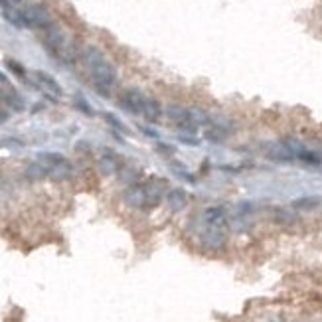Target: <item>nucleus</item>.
Masks as SVG:
<instances>
[{
	"label": "nucleus",
	"mask_w": 322,
	"mask_h": 322,
	"mask_svg": "<svg viewBox=\"0 0 322 322\" xmlns=\"http://www.w3.org/2000/svg\"><path fill=\"white\" fill-rule=\"evenodd\" d=\"M81 60L85 62V66L91 73L93 85L99 95L103 97H109L111 95V89L117 83V69L115 66L105 58V53L95 46H87L83 47L81 51Z\"/></svg>",
	"instance_id": "obj_1"
},
{
	"label": "nucleus",
	"mask_w": 322,
	"mask_h": 322,
	"mask_svg": "<svg viewBox=\"0 0 322 322\" xmlns=\"http://www.w3.org/2000/svg\"><path fill=\"white\" fill-rule=\"evenodd\" d=\"M198 235H200V243L209 251H222L228 245V226L206 224L200 220Z\"/></svg>",
	"instance_id": "obj_2"
},
{
	"label": "nucleus",
	"mask_w": 322,
	"mask_h": 322,
	"mask_svg": "<svg viewBox=\"0 0 322 322\" xmlns=\"http://www.w3.org/2000/svg\"><path fill=\"white\" fill-rule=\"evenodd\" d=\"M26 28H38V30H46L49 26H53V16L49 12L46 4L42 2H34L22 8Z\"/></svg>",
	"instance_id": "obj_3"
},
{
	"label": "nucleus",
	"mask_w": 322,
	"mask_h": 322,
	"mask_svg": "<svg viewBox=\"0 0 322 322\" xmlns=\"http://www.w3.org/2000/svg\"><path fill=\"white\" fill-rule=\"evenodd\" d=\"M168 192V180L160 176H152L144 182V194H146V209L156 207L166 198Z\"/></svg>",
	"instance_id": "obj_4"
},
{
	"label": "nucleus",
	"mask_w": 322,
	"mask_h": 322,
	"mask_svg": "<svg viewBox=\"0 0 322 322\" xmlns=\"http://www.w3.org/2000/svg\"><path fill=\"white\" fill-rule=\"evenodd\" d=\"M44 44L56 56H71V51H68V38L56 24L44 30Z\"/></svg>",
	"instance_id": "obj_5"
},
{
	"label": "nucleus",
	"mask_w": 322,
	"mask_h": 322,
	"mask_svg": "<svg viewBox=\"0 0 322 322\" xmlns=\"http://www.w3.org/2000/svg\"><path fill=\"white\" fill-rule=\"evenodd\" d=\"M144 99L146 95L137 89V87H127L125 91L119 95V105L121 109H125L131 115H142V107H144Z\"/></svg>",
	"instance_id": "obj_6"
},
{
	"label": "nucleus",
	"mask_w": 322,
	"mask_h": 322,
	"mask_svg": "<svg viewBox=\"0 0 322 322\" xmlns=\"http://www.w3.org/2000/svg\"><path fill=\"white\" fill-rule=\"evenodd\" d=\"M125 204L133 209H146V194H144V184H133L129 186L123 194Z\"/></svg>",
	"instance_id": "obj_7"
},
{
	"label": "nucleus",
	"mask_w": 322,
	"mask_h": 322,
	"mask_svg": "<svg viewBox=\"0 0 322 322\" xmlns=\"http://www.w3.org/2000/svg\"><path fill=\"white\" fill-rule=\"evenodd\" d=\"M188 200H190V194L186 192L184 188H170V190L166 192V198H164L168 209L174 211V213L182 211V209L188 206Z\"/></svg>",
	"instance_id": "obj_8"
},
{
	"label": "nucleus",
	"mask_w": 322,
	"mask_h": 322,
	"mask_svg": "<svg viewBox=\"0 0 322 322\" xmlns=\"http://www.w3.org/2000/svg\"><path fill=\"white\" fill-rule=\"evenodd\" d=\"M36 81H38V87L42 89V91L46 93L47 97H51V99H60L62 97V85L49 75L46 71H36Z\"/></svg>",
	"instance_id": "obj_9"
},
{
	"label": "nucleus",
	"mask_w": 322,
	"mask_h": 322,
	"mask_svg": "<svg viewBox=\"0 0 322 322\" xmlns=\"http://www.w3.org/2000/svg\"><path fill=\"white\" fill-rule=\"evenodd\" d=\"M164 115V109H162L160 101L154 99V97H146L144 99V107H142V117L146 119V123H158Z\"/></svg>",
	"instance_id": "obj_10"
},
{
	"label": "nucleus",
	"mask_w": 322,
	"mask_h": 322,
	"mask_svg": "<svg viewBox=\"0 0 322 322\" xmlns=\"http://www.w3.org/2000/svg\"><path fill=\"white\" fill-rule=\"evenodd\" d=\"M164 115L168 121H172L176 127H180V125H184L190 121V113H188V107L184 105H180V103H170V105H166V109H164Z\"/></svg>",
	"instance_id": "obj_11"
},
{
	"label": "nucleus",
	"mask_w": 322,
	"mask_h": 322,
	"mask_svg": "<svg viewBox=\"0 0 322 322\" xmlns=\"http://www.w3.org/2000/svg\"><path fill=\"white\" fill-rule=\"evenodd\" d=\"M71 174H73V166H71V162L64 158L62 162H58V164L49 166V174H47V178H51L53 182H66V180L71 178Z\"/></svg>",
	"instance_id": "obj_12"
},
{
	"label": "nucleus",
	"mask_w": 322,
	"mask_h": 322,
	"mask_svg": "<svg viewBox=\"0 0 322 322\" xmlns=\"http://www.w3.org/2000/svg\"><path fill=\"white\" fill-rule=\"evenodd\" d=\"M99 170H101L103 174H107V176H109V174H119L121 164H119V158H117L111 150H107V152L99 158Z\"/></svg>",
	"instance_id": "obj_13"
},
{
	"label": "nucleus",
	"mask_w": 322,
	"mask_h": 322,
	"mask_svg": "<svg viewBox=\"0 0 322 322\" xmlns=\"http://www.w3.org/2000/svg\"><path fill=\"white\" fill-rule=\"evenodd\" d=\"M47 174H49V168L40 160L28 164V166H26V172H24V176H26L28 180H34V182H36V180H44V178H47Z\"/></svg>",
	"instance_id": "obj_14"
},
{
	"label": "nucleus",
	"mask_w": 322,
	"mask_h": 322,
	"mask_svg": "<svg viewBox=\"0 0 322 322\" xmlns=\"http://www.w3.org/2000/svg\"><path fill=\"white\" fill-rule=\"evenodd\" d=\"M140 174H142V172H140L138 166H121V170H119V180L127 186L138 184Z\"/></svg>",
	"instance_id": "obj_15"
},
{
	"label": "nucleus",
	"mask_w": 322,
	"mask_h": 322,
	"mask_svg": "<svg viewBox=\"0 0 322 322\" xmlns=\"http://www.w3.org/2000/svg\"><path fill=\"white\" fill-rule=\"evenodd\" d=\"M2 18L14 28H26L22 8H2Z\"/></svg>",
	"instance_id": "obj_16"
},
{
	"label": "nucleus",
	"mask_w": 322,
	"mask_h": 322,
	"mask_svg": "<svg viewBox=\"0 0 322 322\" xmlns=\"http://www.w3.org/2000/svg\"><path fill=\"white\" fill-rule=\"evenodd\" d=\"M188 113H190V121L198 129H206V127L211 125V117L207 115L204 109H200V107H188Z\"/></svg>",
	"instance_id": "obj_17"
},
{
	"label": "nucleus",
	"mask_w": 322,
	"mask_h": 322,
	"mask_svg": "<svg viewBox=\"0 0 322 322\" xmlns=\"http://www.w3.org/2000/svg\"><path fill=\"white\" fill-rule=\"evenodd\" d=\"M267 156L269 158H273V160L277 162H291V160H295V156L283 146V142H277V144H273L269 150H267Z\"/></svg>",
	"instance_id": "obj_18"
},
{
	"label": "nucleus",
	"mask_w": 322,
	"mask_h": 322,
	"mask_svg": "<svg viewBox=\"0 0 322 322\" xmlns=\"http://www.w3.org/2000/svg\"><path fill=\"white\" fill-rule=\"evenodd\" d=\"M281 142H283V146H285V148H287V150H289V152H291V154L295 156V160H297V156H299L300 152H302V150L306 148V146H304V142H302L300 138H295V137L283 138Z\"/></svg>",
	"instance_id": "obj_19"
},
{
	"label": "nucleus",
	"mask_w": 322,
	"mask_h": 322,
	"mask_svg": "<svg viewBox=\"0 0 322 322\" xmlns=\"http://www.w3.org/2000/svg\"><path fill=\"white\" fill-rule=\"evenodd\" d=\"M170 168H172V172L180 178V180H186V182H190V184H194L196 182V178L188 172V166L186 164H182V162L178 160H170Z\"/></svg>",
	"instance_id": "obj_20"
},
{
	"label": "nucleus",
	"mask_w": 322,
	"mask_h": 322,
	"mask_svg": "<svg viewBox=\"0 0 322 322\" xmlns=\"http://www.w3.org/2000/svg\"><path fill=\"white\" fill-rule=\"evenodd\" d=\"M206 138L209 140V142H224L226 138H228V133L226 131H222L220 127H216V125H209V127H206Z\"/></svg>",
	"instance_id": "obj_21"
},
{
	"label": "nucleus",
	"mask_w": 322,
	"mask_h": 322,
	"mask_svg": "<svg viewBox=\"0 0 322 322\" xmlns=\"http://www.w3.org/2000/svg\"><path fill=\"white\" fill-rule=\"evenodd\" d=\"M293 206L297 207V209H312V207L320 206V198L318 196H304V198L295 200Z\"/></svg>",
	"instance_id": "obj_22"
},
{
	"label": "nucleus",
	"mask_w": 322,
	"mask_h": 322,
	"mask_svg": "<svg viewBox=\"0 0 322 322\" xmlns=\"http://www.w3.org/2000/svg\"><path fill=\"white\" fill-rule=\"evenodd\" d=\"M297 160L304 162V164H308V166H320V164H322L320 156H318L316 152L308 150V148H304V150L300 152L299 156H297Z\"/></svg>",
	"instance_id": "obj_23"
},
{
	"label": "nucleus",
	"mask_w": 322,
	"mask_h": 322,
	"mask_svg": "<svg viewBox=\"0 0 322 322\" xmlns=\"http://www.w3.org/2000/svg\"><path fill=\"white\" fill-rule=\"evenodd\" d=\"M64 158H66V156H62V154H58V152H42V154L38 156V160L44 162L47 168L53 166V164H58V162H62Z\"/></svg>",
	"instance_id": "obj_24"
},
{
	"label": "nucleus",
	"mask_w": 322,
	"mask_h": 322,
	"mask_svg": "<svg viewBox=\"0 0 322 322\" xmlns=\"http://www.w3.org/2000/svg\"><path fill=\"white\" fill-rule=\"evenodd\" d=\"M211 125L220 127V129H222V131H226L228 135L233 131V123H231L230 119H224V117H213V119H211Z\"/></svg>",
	"instance_id": "obj_25"
},
{
	"label": "nucleus",
	"mask_w": 322,
	"mask_h": 322,
	"mask_svg": "<svg viewBox=\"0 0 322 322\" xmlns=\"http://www.w3.org/2000/svg\"><path fill=\"white\" fill-rule=\"evenodd\" d=\"M156 152L166 156V158H172L176 154V148L172 144H168V142H156Z\"/></svg>",
	"instance_id": "obj_26"
},
{
	"label": "nucleus",
	"mask_w": 322,
	"mask_h": 322,
	"mask_svg": "<svg viewBox=\"0 0 322 322\" xmlns=\"http://www.w3.org/2000/svg\"><path fill=\"white\" fill-rule=\"evenodd\" d=\"M277 222H281V224H293V222H297V213H293L289 209H279L277 211Z\"/></svg>",
	"instance_id": "obj_27"
},
{
	"label": "nucleus",
	"mask_w": 322,
	"mask_h": 322,
	"mask_svg": "<svg viewBox=\"0 0 322 322\" xmlns=\"http://www.w3.org/2000/svg\"><path fill=\"white\" fill-rule=\"evenodd\" d=\"M6 68L10 69L16 77H20V79H26V69L18 64V62H14V60H6Z\"/></svg>",
	"instance_id": "obj_28"
},
{
	"label": "nucleus",
	"mask_w": 322,
	"mask_h": 322,
	"mask_svg": "<svg viewBox=\"0 0 322 322\" xmlns=\"http://www.w3.org/2000/svg\"><path fill=\"white\" fill-rule=\"evenodd\" d=\"M103 119H105V121H107V123H109L113 129L121 131V133H127V127H125V125H123V123H121V121H119V119H117L113 113H105V115H103Z\"/></svg>",
	"instance_id": "obj_29"
},
{
	"label": "nucleus",
	"mask_w": 322,
	"mask_h": 322,
	"mask_svg": "<svg viewBox=\"0 0 322 322\" xmlns=\"http://www.w3.org/2000/svg\"><path fill=\"white\" fill-rule=\"evenodd\" d=\"M178 140H180L182 144H188V146H198V144H200V138L198 137H194V135H184V133L178 135Z\"/></svg>",
	"instance_id": "obj_30"
},
{
	"label": "nucleus",
	"mask_w": 322,
	"mask_h": 322,
	"mask_svg": "<svg viewBox=\"0 0 322 322\" xmlns=\"http://www.w3.org/2000/svg\"><path fill=\"white\" fill-rule=\"evenodd\" d=\"M75 107H77L81 113H85V115H89V117L93 115V109L87 105V101H85V99H81V97H75Z\"/></svg>",
	"instance_id": "obj_31"
},
{
	"label": "nucleus",
	"mask_w": 322,
	"mask_h": 322,
	"mask_svg": "<svg viewBox=\"0 0 322 322\" xmlns=\"http://www.w3.org/2000/svg\"><path fill=\"white\" fill-rule=\"evenodd\" d=\"M0 91L4 93V97H6V95H8V93H10V91H14V87L10 85V81H8V77H6V75H4L2 71H0Z\"/></svg>",
	"instance_id": "obj_32"
},
{
	"label": "nucleus",
	"mask_w": 322,
	"mask_h": 322,
	"mask_svg": "<svg viewBox=\"0 0 322 322\" xmlns=\"http://www.w3.org/2000/svg\"><path fill=\"white\" fill-rule=\"evenodd\" d=\"M24 0H0V8H20Z\"/></svg>",
	"instance_id": "obj_33"
},
{
	"label": "nucleus",
	"mask_w": 322,
	"mask_h": 322,
	"mask_svg": "<svg viewBox=\"0 0 322 322\" xmlns=\"http://www.w3.org/2000/svg\"><path fill=\"white\" fill-rule=\"evenodd\" d=\"M140 131H142V135H146V137H148V138H158V133H156L154 129H148V127H142Z\"/></svg>",
	"instance_id": "obj_34"
}]
</instances>
